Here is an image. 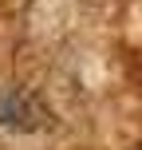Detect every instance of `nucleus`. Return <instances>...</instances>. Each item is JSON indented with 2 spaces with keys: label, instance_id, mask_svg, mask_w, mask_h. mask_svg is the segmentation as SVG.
<instances>
[{
  "label": "nucleus",
  "instance_id": "obj_1",
  "mask_svg": "<svg viewBox=\"0 0 142 150\" xmlns=\"http://www.w3.org/2000/svg\"><path fill=\"white\" fill-rule=\"evenodd\" d=\"M40 119H44V111H40V103L28 91H8V95L0 99V122H4V127L32 130V127H40Z\"/></svg>",
  "mask_w": 142,
  "mask_h": 150
}]
</instances>
